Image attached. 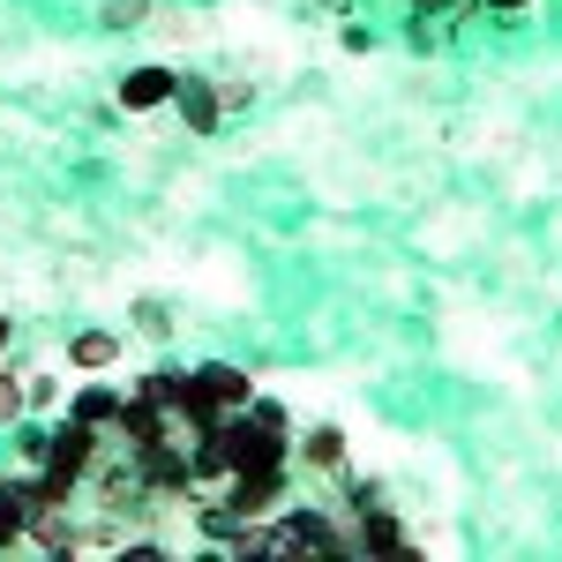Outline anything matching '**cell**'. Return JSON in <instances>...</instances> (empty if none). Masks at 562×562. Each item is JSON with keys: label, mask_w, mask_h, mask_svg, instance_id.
<instances>
[{"label": "cell", "mask_w": 562, "mask_h": 562, "mask_svg": "<svg viewBox=\"0 0 562 562\" xmlns=\"http://www.w3.org/2000/svg\"><path fill=\"white\" fill-rule=\"evenodd\" d=\"M173 113L188 121V135H217V121H225V90L203 83V76H180L173 90Z\"/></svg>", "instance_id": "3957f363"}, {"label": "cell", "mask_w": 562, "mask_h": 562, "mask_svg": "<svg viewBox=\"0 0 562 562\" xmlns=\"http://www.w3.org/2000/svg\"><path fill=\"white\" fill-rule=\"evenodd\" d=\"M8 346H15V323H8V315H0V360H8Z\"/></svg>", "instance_id": "9a60e30c"}, {"label": "cell", "mask_w": 562, "mask_h": 562, "mask_svg": "<svg viewBox=\"0 0 562 562\" xmlns=\"http://www.w3.org/2000/svg\"><path fill=\"white\" fill-rule=\"evenodd\" d=\"M121 405H128V390H113V383H76V390H68V413L90 420V428H113Z\"/></svg>", "instance_id": "5b68a950"}, {"label": "cell", "mask_w": 562, "mask_h": 562, "mask_svg": "<svg viewBox=\"0 0 562 562\" xmlns=\"http://www.w3.org/2000/svg\"><path fill=\"white\" fill-rule=\"evenodd\" d=\"M173 90H180L173 68L143 60V68H128V76H121V113H158V105H173Z\"/></svg>", "instance_id": "7a4b0ae2"}, {"label": "cell", "mask_w": 562, "mask_h": 562, "mask_svg": "<svg viewBox=\"0 0 562 562\" xmlns=\"http://www.w3.org/2000/svg\"><path fill=\"white\" fill-rule=\"evenodd\" d=\"M293 465H307V473L323 480H338L352 465V450H346V428H338V420H315V428H293Z\"/></svg>", "instance_id": "6da1fadb"}, {"label": "cell", "mask_w": 562, "mask_h": 562, "mask_svg": "<svg viewBox=\"0 0 562 562\" xmlns=\"http://www.w3.org/2000/svg\"><path fill=\"white\" fill-rule=\"evenodd\" d=\"M383 548H397V555H420V548H413V532L390 518L383 503H368V510H360V555H383Z\"/></svg>", "instance_id": "8992f818"}, {"label": "cell", "mask_w": 562, "mask_h": 562, "mask_svg": "<svg viewBox=\"0 0 562 562\" xmlns=\"http://www.w3.org/2000/svg\"><path fill=\"white\" fill-rule=\"evenodd\" d=\"M135 397H150L158 413H180V420H188V368H150V375L135 383Z\"/></svg>", "instance_id": "52a82bcc"}, {"label": "cell", "mask_w": 562, "mask_h": 562, "mask_svg": "<svg viewBox=\"0 0 562 562\" xmlns=\"http://www.w3.org/2000/svg\"><path fill=\"white\" fill-rule=\"evenodd\" d=\"M135 330H143V338H166L173 323H166V307H158V301H135Z\"/></svg>", "instance_id": "4fadbf2b"}, {"label": "cell", "mask_w": 562, "mask_h": 562, "mask_svg": "<svg viewBox=\"0 0 562 562\" xmlns=\"http://www.w3.org/2000/svg\"><path fill=\"white\" fill-rule=\"evenodd\" d=\"M23 413H31V375H23V368H8V360H0V428H15V420H23Z\"/></svg>", "instance_id": "9c48e42d"}, {"label": "cell", "mask_w": 562, "mask_h": 562, "mask_svg": "<svg viewBox=\"0 0 562 562\" xmlns=\"http://www.w3.org/2000/svg\"><path fill=\"white\" fill-rule=\"evenodd\" d=\"M68 390L76 383H60L53 368H38V375H31V413H68Z\"/></svg>", "instance_id": "30bf717a"}, {"label": "cell", "mask_w": 562, "mask_h": 562, "mask_svg": "<svg viewBox=\"0 0 562 562\" xmlns=\"http://www.w3.org/2000/svg\"><path fill=\"white\" fill-rule=\"evenodd\" d=\"M23 540H31V525H23V510L0 495V555H8V548H23Z\"/></svg>", "instance_id": "7c38bea8"}, {"label": "cell", "mask_w": 562, "mask_h": 562, "mask_svg": "<svg viewBox=\"0 0 562 562\" xmlns=\"http://www.w3.org/2000/svg\"><path fill=\"white\" fill-rule=\"evenodd\" d=\"M98 15H105V31H143V23H150L158 8H150V0H105Z\"/></svg>", "instance_id": "8fae6325"}, {"label": "cell", "mask_w": 562, "mask_h": 562, "mask_svg": "<svg viewBox=\"0 0 562 562\" xmlns=\"http://www.w3.org/2000/svg\"><path fill=\"white\" fill-rule=\"evenodd\" d=\"M121 330H76V338H68V368H76V375H105V368H121Z\"/></svg>", "instance_id": "277c9868"}, {"label": "cell", "mask_w": 562, "mask_h": 562, "mask_svg": "<svg viewBox=\"0 0 562 562\" xmlns=\"http://www.w3.org/2000/svg\"><path fill=\"white\" fill-rule=\"evenodd\" d=\"M45 458H53V428H38V413H23L15 420V473H45Z\"/></svg>", "instance_id": "ba28073f"}, {"label": "cell", "mask_w": 562, "mask_h": 562, "mask_svg": "<svg viewBox=\"0 0 562 562\" xmlns=\"http://www.w3.org/2000/svg\"><path fill=\"white\" fill-rule=\"evenodd\" d=\"M495 15H525V8H540V0H487Z\"/></svg>", "instance_id": "5bb4252c"}]
</instances>
